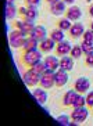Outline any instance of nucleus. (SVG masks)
<instances>
[{"label": "nucleus", "mask_w": 93, "mask_h": 126, "mask_svg": "<svg viewBox=\"0 0 93 126\" xmlns=\"http://www.w3.org/2000/svg\"><path fill=\"white\" fill-rule=\"evenodd\" d=\"M54 72H56V71L46 68V71L40 75V82H39V85H40L43 89H52L53 86H56L54 85Z\"/></svg>", "instance_id": "nucleus-3"}, {"label": "nucleus", "mask_w": 93, "mask_h": 126, "mask_svg": "<svg viewBox=\"0 0 93 126\" xmlns=\"http://www.w3.org/2000/svg\"><path fill=\"white\" fill-rule=\"evenodd\" d=\"M81 47H82V51H83V54H92L93 53V45L92 43H89V42H82L81 43Z\"/></svg>", "instance_id": "nucleus-26"}, {"label": "nucleus", "mask_w": 93, "mask_h": 126, "mask_svg": "<svg viewBox=\"0 0 93 126\" xmlns=\"http://www.w3.org/2000/svg\"><path fill=\"white\" fill-rule=\"evenodd\" d=\"M32 96H34V98L39 104H45L46 101H47V93H46V90L43 89V87H42V89H35L34 92H32Z\"/></svg>", "instance_id": "nucleus-20"}, {"label": "nucleus", "mask_w": 93, "mask_h": 126, "mask_svg": "<svg viewBox=\"0 0 93 126\" xmlns=\"http://www.w3.org/2000/svg\"><path fill=\"white\" fill-rule=\"evenodd\" d=\"M18 14H21L25 19H31V21H35L37 18V7H19L18 8Z\"/></svg>", "instance_id": "nucleus-8"}, {"label": "nucleus", "mask_w": 93, "mask_h": 126, "mask_svg": "<svg viewBox=\"0 0 93 126\" xmlns=\"http://www.w3.org/2000/svg\"><path fill=\"white\" fill-rule=\"evenodd\" d=\"M22 79L24 82H25L26 86H29V87H34V86H36L39 82H40V75L36 74L32 68H29L28 71H25L22 74Z\"/></svg>", "instance_id": "nucleus-4"}, {"label": "nucleus", "mask_w": 93, "mask_h": 126, "mask_svg": "<svg viewBox=\"0 0 93 126\" xmlns=\"http://www.w3.org/2000/svg\"><path fill=\"white\" fill-rule=\"evenodd\" d=\"M92 110H93V108H92Z\"/></svg>", "instance_id": "nucleus-38"}, {"label": "nucleus", "mask_w": 93, "mask_h": 126, "mask_svg": "<svg viewBox=\"0 0 93 126\" xmlns=\"http://www.w3.org/2000/svg\"><path fill=\"white\" fill-rule=\"evenodd\" d=\"M26 40V35H24L19 29H14L8 35V42L13 48H22Z\"/></svg>", "instance_id": "nucleus-2"}, {"label": "nucleus", "mask_w": 93, "mask_h": 126, "mask_svg": "<svg viewBox=\"0 0 93 126\" xmlns=\"http://www.w3.org/2000/svg\"><path fill=\"white\" fill-rule=\"evenodd\" d=\"M14 3V0H7V4H13Z\"/></svg>", "instance_id": "nucleus-36"}, {"label": "nucleus", "mask_w": 93, "mask_h": 126, "mask_svg": "<svg viewBox=\"0 0 93 126\" xmlns=\"http://www.w3.org/2000/svg\"><path fill=\"white\" fill-rule=\"evenodd\" d=\"M60 68L64 71H72V68H74V58L70 56H63L61 57V60H60Z\"/></svg>", "instance_id": "nucleus-17"}, {"label": "nucleus", "mask_w": 93, "mask_h": 126, "mask_svg": "<svg viewBox=\"0 0 93 126\" xmlns=\"http://www.w3.org/2000/svg\"><path fill=\"white\" fill-rule=\"evenodd\" d=\"M43 63H45L46 68H49V69L57 71L60 68V60L57 58V57H54V56H47Z\"/></svg>", "instance_id": "nucleus-18"}, {"label": "nucleus", "mask_w": 93, "mask_h": 126, "mask_svg": "<svg viewBox=\"0 0 93 126\" xmlns=\"http://www.w3.org/2000/svg\"><path fill=\"white\" fill-rule=\"evenodd\" d=\"M26 7H37L40 4V0H25Z\"/></svg>", "instance_id": "nucleus-31"}, {"label": "nucleus", "mask_w": 93, "mask_h": 126, "mask_svg": "<svg viewBox=\"0 0 93 126\" xmlns=\"http://www.w3.org/2000/svg\"><path fill=\"white\" fill-rule=\"evenodd\" d=\"M88 114H89V111H88L86 107L74 108V111L71 112V119H74V121H76L78 123H81V122H83V121H86Z\"/></svg>", "instance_id": "nucleus-7"}, {"label": "nucleus", "mask_w": 93, "mask_h": 126, "mask_svg": "<svg viewBox=\"0 0 93 126\" xmlns=\"http://www.w3.org/2000/svg\"><path fill=\"white\" fill-rule=\"evenodd\" d=\"M14 25H15V29H19L24 35H26V36H29V35L32 33V31H34V28L36 26L34 24V21L25 19V18H24V21H17Z\"/></svg>", "instance_id": "nucleus-5"}, {"label": "nucleus", "mask_w": 93, "mask_h": 126, "mask_svg": "<svg viewBox=\"0 0 93 126\" xmlns=\"http://www.w3.org/2000/svg\"><path fill=\"white\" fill-rule=\"evenodd\" d=\"M29 36H32L34 39H36V40L40 43L42 40H45L46 37H47V31H46V28L43 25H36Z\"/></svg>", "instance_id": "nucleus-11"}, {"label": "nucleus", "mask_w": 93, "mask_h": 126, "mask_svg": "<svg viewBox=\"0 0 93 126\" xmlns=\"http://www.w3.org/2000/svg\"><path fill=\"white\" fill-rule=\"evenodd\" d=\"M82 54H83V51H82L81 45H78V46H72V48H71V53H70V56L72 57V58H74V60L81 58Z\"/></svg>", "instance_id": "nucleus-24"}, {"label": "nucleus", "mask_w": 93, "mask_h": 126, "mask_svg": "<svg viewBox=\"0 0 93 126\" xmlns=\"http://www.w3.org/2000/svg\"><path fill=\"white\" fill-rule=\"evenodd\" d=\"M86 105L89 108H93V90H90V92H88V94H86Z\"/></svg>", "instance_id": "nucleus-30"}, {"label": "nucleus", "mask_w": 93, "mask_h": 126, "mask_svg": "<svg viewBox=\"0 0 93 126\" xmlns=\"http://www.w3.org/2000/svg\"><path fill=\"white\" fill-rule=\"evenodd\" d=\"M42 61V51L40 50H32V51H22L19 57V63L25 67H34L35 64Z\"/></svg>", "instance_id": "nucleus-1"}, {"label": "nucleus", "mask_w": 93, "mask_h": 126, "mask_svg": "<svg viewBox=\"0 0 93 126\" xmlns=\"http://www.w3.org/2000/svg\"><path fill=\"white\" fill-rule=\"evenodd\" d=\"M65 11H67V7H65V3H64L63 0H60V1H57V3L50 6V13H52L53 15L65 14Z\"/></svg>", "instance_id": "nucleus-16"}, {"label": "nucleus", "mask_w": 93, "mask_h": 126, "mask_svg": "<svg viewBox=\"0 0 93 126\" xmlns=\"http://www.w3.org/2000/svg\"><path fill=\"white\" fill-rule=\"evenodd\" d=\"M57 1H60V0H46V3H47L49 6H52V4L57 3Z\"/></svg>", "instance_id": "nucleus-34"}, {"label": "nucleus", "mask_w": 93, "mask_h": 126, "mask_svg": "<svg viewBox=\"0 0 93 126\" xmlns=\"http://www.w3.org/2000/svg\"><path fill=\"white\" fill-rule=\"evenodd\" d=\"M71 48H72V46H71L70 42L67 40H63L60 42V43H57L56 45V56H67V54H70L71 53Z\"/></svg>", "instance_id": "nucleus-12"}, {"label": "nucleus", "mask_w": 93, "mask_h": 126, "mask_svg": "<svg viewBox=\"0 0 93 126\" xmlns=\"http://www.w3.org/2000/svg\"><path fill=\"white\" fill-rule=\"evenodd\" d=\"M78 94L79 93L75 89H71V90H68V92H65V94L63 96V105L64 107H71Z\"/></svg>", "instance_id": "nucleus-14"}, {"label": "nucleus", "mask_w": 93, "mask_h": 126, "mask_svg": "<svg viewBox=\"0 0 93 126\" xmlns=\"http://www.w3.org/2000/svg\"><path fill=\"white\" fill-rule=\"evenodd\" d=\"M74 89L76 90L79 94H85V93H88V90L90 89V82H89V79L85 78V76H81V78H78L76 80H75Z\"/></svg>", "instance_id": "nucleus-6"}, {"label": "nucleus", "mask_w": 93, "mask_h": 126, "mask_svg": "<svg viewBox=\"0 0 93 126\" xmlns=\"http://www.w3.org/2000/svg\"><path fill=\"white\" fill-rule=\"evenodd\" d=\"M56 42L53 40L52 37H46L45 40H42L40 43H39V50H40L42 53H50L53 50V48H56Z\"/></svg>", "instance_id": "nucleus-13"}, {"label": "nucleus", "mask_w": 93, "mask_h": 126, "mask_svg": "<svg viewBox=\"0 0 93 126\" xmlns=\"http://www.w3.org/2000/svg\"><path fill=\"white\" fill-rule=\"evenodd\" d=\"M71 26H72V24H71V21L68 18H61L57 22V28H60L61 31H70Z\"/></svg>", "instance_id": "nucleus-23"}, {"label": "nucleus", "mask_w": 93, "mask_h": 126, "mask_svg": "<svg viewBox=\"0 0 93 126\" xmlns=\"http://www.w3.org/2000/svg\"><path fill=\"white\" fill-rule=\"evenodd\" d=\"M83 33H85V29H83V25L81 22L72 24V26L70 28V36L72 39H78V37L83 36Z\"/></svg>", "instance_id": "nucleus-15"}, {"label": "nucleus", "mask_w": 93, "mask_h": 126, "mask_svg": "<svg viewBox=\"0 0 93 126\" xmlns=\"http://www.w3.org/2000/svg\"><path fill=\"white\" fill-rule=\"evenodd\" d=\"M83 42H89L93 45V31H85V33H83Z\"/></svg>", "instance_id": "nucleus-29"}, {"label": "nucleus", "mask_w": 93, "mask_h": 126, "mask_svg": "<svg viewBox=\"0 0 93 126\" xmlns=\"http://www.w3.org/2000/svg\"><path fill=\"white\" fill-rule=\"evenodd\" d=\"M85 105H86V98L83 97V94H78L76 98L74 100V103H72V107L78 108V107H85Z\"/></svg>", "instance_id": "nucleus-25"}, {"label": "nucleus", "mask_w": 93, "mask_h": 126, "mask_svg": "<svg viewBox=\"0 0 93 126\" xmlns=\"http://www.w3.org/2000/svg\"><path fill=\"white\" fill-rule=\"evenodd\" d=\"M90 31H93V21L90 22Z\"/></svg>", "instance_id": "nucleus-37"}, {"label": "nucleus", "mask_w": 93, "mask_h": 126, "mask_svg": "<svg viewBox=\"0 0 93 126\" xmlns=\"http://www.w3.org/2000/svg\"><path fill=\"white\" fill-rule=\"evenodd\" d=\"M63 1H64L65 4H71V6H72V4L75 3V0H63Z\"/></svg>", "instance_id": "nucleus-35"}, {"label": "nucleus", "mask_w": 93, "mask_h": 126, "mask_svg": "<svg viewBox=\"0 0 93 126\" xmlns=\"http://www.w3.org/2000/svg\"><path fill=\"white\" fill-rule=\"evenodd\" d=\"M17 13H18V10H17V7L14 4H7V7H6V18L13 19L17 15Z\"/></svg>", "instance_id": "nucleus-22"}, {"label": "nucleus", "mask_w": 93, "mask_h": 126, "mask_svg": "<svg viewBox=\"0 0 93 126\" xmlns=\"http://www.w3.org/2000/svg\"><path fill=\"white\" fill-rule=\"evenodd\" d=\"M82 17V11L78 6H70L65 11V18H68L70 21H78L79 18Z\"/></svg>", "instance_id": "nucleus-10"}, {"label": "nucleus", "mask_w": 93, "mask_h": 126, "mask_svg": "<svg viewBox=\"0 0 93 126\" xmlns=\"http://www.w3.org/2000/svg\"><path fill=\"white\" fill-rule=\"evenodd\" d=\"M88 11H89V15L93 18V4H89V8H88Z\"/></svg>", "instance_id": "nucleus-33"}, {"label": "nucleus", "mask_w": 93, "mask_h": 126, "mask_svg": "<svg viewBox=\"0 0 93 126\" xmlns=\"http://www.w3.org/2000/svg\"><path fill=\"white\" fill-rule=\"evenodd\" d=\"M64 31H61L60 28H56V29H53L50 32V37H52L53 40L56 42V43H60V42L64 40Z\"/></svg>", "instance_id": "nucleus-21"}, {"label": "nucleus", "mask_w": 93, "mask_h": 126, "mask_svg": "<svg viewBox=\"0 0 93 126\" xmlns=\"http://www.w3.org/2000/svg\"><path fill=\"white\" fill-rule=\"evenodd\" d=\"M70 118L71 116H67V115H60V116H57L56 121L60 123V125H64V126H70Z\"/></svg>", "instance_id": "nucleus-28"}, {"label": "nucleus", "mask_w": 93, "mask_h": 126, "mask_svg": "<svg viewBox=\"0 0 93 126\" xmlns=\"http://www.w3.org/2000/svg\"><path fill=\"white\" fill-rule=\"evenodd\" d=\"M39 47V42L36 39H34L32 36H26L25 45L22 47V51H32V50H37Z\"/></svg>", "instance_id": "nucleus-19"}, {"label": "nucleus", "mask_w": 93, "mask_h": 126, "mask_svg": "<svg viewBox=\"0 0 93 126\" xmlns=\"http://www.w3.org/2000/svg\"><path fill=\"white\" fill-rule=\"evenodd\" d=\"M67 82H68V74H67V71H64V69H61V68H58V69L54 72V85H56L57 87H63Z\"/></svg>", "instance_id": "nucleus-9"}, {"label": "nucleus", "mask_w": 93, "mask_h": 126, "mask_svg": "<svg viewBox=\"0 0 93 126\" xmlns=\"http://www.w3.org/2000/svg\"><path fill=\"white\" fill-rule=\"evenodd\" d=\"M31 68H32L36 74H39V75H42L46 71V65H45V63H42V61H40V63H37V64H35L34 67H31Z\"/></svg>", "instance_id": "nucleus-27"}, {"label": "nucleus", "mask_w": 93, "mask_h": 126, "mask_svg": "<svg viewBox=\"0 0 93 126\" xmlns=\"http://www.w3.org/2000/svg\"><path fill=\"white\" fill-rule=\"evenodd\" d=\"M85 64H86V67L93 68V53H92V54H88V56H86Z\"/></svg>", "instance_id": "nucleus-32"}]
</instances>
